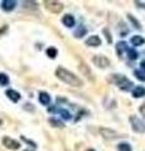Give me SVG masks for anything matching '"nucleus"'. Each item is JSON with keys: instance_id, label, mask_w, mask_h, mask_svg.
Segmentation results:
<instances>
[{"instance_id": "34", "label": "nucleus", "mask_w": 145, "mask_h": 151, "mask_svg": "<svg viewBox=\"0 0 145 151\" xmlns=\"http://www.w3.org/2000/svg\"><path fill=\"white\" fill-rule=\"evenodd\" d=\"M1 125H3V120H1V119H0V126H1Z\"/></svg>"}, {"instance_id": "21", "label": "nucleus", "mask_w": 145, "mask_h": 151, "mask_svg": "<svg viewBox=\"0 0 145 151\" xmlns=\"http://www.w3.org/2000/svg\"><path fill=\"white\" fill-rule=\"evenodd\" d=\"M79 68H81V70H82V72L87 76V77H90L91 79H93V77H92V73H91L90 68H88V65H86V64L81 63V65H79Z\"/></svg>"}, {"instance_id": "1", "label": "nucleus", "mask_w": 145, "mask_h": 151, "mask_svg": "<svg viewBox=\"0 0 145 151\" xmlns=\"http://www.w3.org/2000/svg\"><path fill=\"white\" fill-rule=\"evenodd\" d=\"M56 76H57V77H58L62 82L67 83L68 86L78 87V88L83 86V81L78 77V76H76L74 73L69 72V70L64 69V68H62V67H58L57 69H56Z\"/></svg>"}, {"instance_id": "2", "label": "nucleus", "mask_w": 145, "mask_h": 151, "mask_svg": "<svg viewBox=\"0 0 145 151\" xmlns=\"http://www.w3.org/2000/svg\"><path fill=\"white\" fill-rule=\"evenodd\" d=\"M110 81L112 83H115L116 86H119V88H121L123 91H129V89H131L134 86V83L123 74H112Z\"/></svg>"}, {"instance_id": "35", "label": "nucleus", "mask_w": 145, "mask_h": 151, "mask_svg": "<svg viewBox=\"0 0 145 151\" xmlns=\"http://www.w3.org/2000/svg\"><path fill=\"white\" fill-rule=\"evenodd\" d=\"M24 151H30V150H24Z\"/></svg>"}, {"instance_id": "32", "label": "nucleus", "mask_w": 145, "mask_h": 151, "mask_svg": "<svg viewBox=\"0 0 145 151\" xmlns=\"http://www.w3.org/2000/svg\"><path fill=\"white\" fill-rule=\"evenodd\" d=\"M135 4H136V5H138L139 8H144V9H145V3H140V1H136Z\"/></svg>"}, {"instance_id": "11", "label": "nucleus", "mask_w": 145, "mask_h": 151, "mask_svg": "<svg viewBox=\"0 0 145 151\" xmlns=\"http://www.w3.org/2000/svg\"><path fill=\"white\" fill-rule=\"evenodd\" d=\"M5 94L8 96L9 100L13 101V102H18V101H20V98H22L20 93L17 92V91H14V89H8V91L5 92Z\"/></svg>"}, {"instance_id": "33", "label": "nucleus", "mask_w": 145, "mask_h": 151, "mask_svg": "<svg viewBox=\"0 0 145 151\" xmlns=\"http://www.w3.org/2000/svg\"><path fill=\"white\" fill-rule=\"evenodd\" d=\"M86 151H96V150H93V149H88V150H86Z\"/></svg>"}, {"instance_id": "17", "label": "nucleus", "mask_w": 145, "mask_h": 151, "mask_svg": "<svg viewBox=\"0 0 145 151\" xmlns=\"http://www.w3.org/2000/svg\"><path fill=\"white\" fill-rule=\"evenodd\" d=\"M48 122L50 124V126L52 127H59V129H62V127L64 126L62 121H59L58 119H56V117H49L48 119Z\"/></svg>"}, {"instance_id": "5", "label": "nucleus", "mask_w": 145, "mask_h": 151, "mask_svg": "<svg viewBox=\"0 0 145 151\" xmlns=\"http://www.w3.org/2000/svg\"><path fill=\"white\" fill-rule=\"evenodd\" d=\"M92 62H93V64H95V65H97L99 68H107L110 65V59L106 58L105 55H100V54L93 55Z\"/></svg>"}, {"instance_id": "15", "label": "nucleus", "mask_w": 145, "mask_h": 151, "mask_svg": "<svg viewBox=\"0 0 145 151\" xmlns=\"http://www.w3.org/2000/svg\"><path fill=\"white\" fill-rule=\"evenodd\" d=\"M130 42H131V44L134 47H139V45H143L145 43V39L141 35H134V37H131V40Z\"/></svg>"}, {"instance_id": "20", "label": "nucleus", "mask_w": 145, "mask_h": 151, "mask_svg": "<svg viewBox=\"0 0 145 151\" xmlns=\"http://www.w3.org/2000/svg\"><path fill=\"white\" fill-rule=\"evenodd\" d=\"M45 53H47V55H48L50 59H54L56 57H57L58 52H57V49H56V48H53V47H50V48H48V49L45 50Z\"/></svg>"}, {"instance_id": "7", "label": "nucleus", "mask_w": 145, "mask_h": 151, "mask_svg": "<svg viewBox=\"0 0 145 151\" xmlns=\"http://www.w3.org/2000/svg\"><path fill=\"white\" fill-rule=\"evenodd\" d=\"M1 142L9 150H18L20 147V144L18 142V141H15L12 137H8V136H4V137L1 139Z\"/></svg>"}, {"instance_id": "4", "label": "nucleus", "mask_w": 145, "mask_h": 151, "mask_svg": "<svg viewBox=\"0 0 145 151\" xmlns=\"http://www.w3.org/2000/svg\"><path fill=\"white\" fill-rule=\"evenodd\" d=\"M130 124H131V127L135 132H139V134H143L145 132V125L144 122L136 116H130Z\"/></svg>"}, {"instance_id": "30", "label": "nucleus", "mask_w": 145, "mask_h": 151, "mask_svg": "<svg viewBox=\"0 0 145 151\" xmlns=\"http://www.w3.org/2000/svg\"><path fill=\"white\" fill-rule=\"evenodd\" d=\"M139 111H140V113H141V115H143V117L145 119V103H144V105H141V106H140Z\"/></svg>"}, {"instance_id": "24", "label": "nucleus", "mask_w": 145, "mask_h": 151, "mask_svg": "<svg viewBox=\"0 0 145 151\" xmlns=\"http://www.w3.org/2000/svg\"><path fill=\"white\" fill-rule=\"evenodd\" d=\"M118 150L119 151H131V145H129L126 142H121L118 145Z\"/></svg>"}, {"instance_id": "13", "label": "nucleus", "mask_w": 145, "mask_h": 151, "mask_svg": "<svg viewBox=\"0 0 145 151\" xmlns=\"http://www.w3.org/2000/svg\"><path fill=\"white\" fill-rule=\"evenodd\" d=\"M129 49V47H128V44L125 43V42H119L118 44H116V53H118V55L120 57H123V53L125 50H128Z\"/></svg>"}, {"instance_id": "29", "label": "nucleus", "mask_w": 145, "mask_h": 151, "mask_svg": "<svg viewBox=\"0 0 145 151\" xmlns=\"http://www.w3.org/2000/svg\"><path fill=\"white\" fill-rule=\"evenodd\" d=\"M24 110H29V111H34V107L32 103H25L24 105Z\"/></svg>"}, {"instance_id": "10", "label": "nucleus", "mask_w": 145, "mask_h": 151, "mask_svg": "<svg viewBox=\"0 0 145 151\" xmlns=\"http://www.w3.org/2000/svg\"><path fill=\"white\" fill-rule=\"evenodd\" d=\"M62 23H63L64 27L72 28V27H74V24H76V20H74L73 15H71V14H66V15L62 18Z\"/></svg>"}, {"instance_id": "28", "label": "nucleus", "mask_w": 145, "mask_h": 151, "mask_svg": "<svg viewBox=\"0 0 145 151\" xmlns=\"http://www.w3.org/2000/svg\"><path fill=\"white\" fill-rule=\"evenodd\" d=\"M104 34H105V37H106V40H107V43H112V37H111V34H110V32H109V29L107 28H105L104 29Z\"/></svg>"}, {"instance_id": "27", "label": "nucleus", "mask_w": 145, "mask_h": 151, "mask_svg": "<svg viewBox=\"0 0 145 151\" xmlns=\"http://www.w3.org/2000/svg\"><path fill=\"white\" fill-rule=\"evenodd\" d=\"M20 139H22L23 141H24V142H25V144H28V145H30V146H32V147H33V149H37V144L34 142V141H32V140H29V139H27V137H25V136H20Z\"/></svg>"}, {"instance_id": "9", "label": "nucleus", "mask_w": 145, "mask_h": 151, "mask_svg": "<svg viewBox=\"0 0 145 151\" xmlns=\"http://www.w3.org/2000/svg\"><path fill=\"white\" fill-rule=\"evenodd\" d=\"M15 6H17V1H14V0H4L1 3V9L6 13L14 10Z\"/></svg>"}, {"instance_id": "22", "label": "nucleus", "mask_w": 145, "mask_h": 151, "mask_svg": "<svg viewBox=\"0 0 145 151\" xmlns=\"http://www.w3.org/2000/svg\"><path fill=\"white\" fill-rule=\"evenodd\" d=\"M126 53H128V57H129V59H131V60H135L138 58V52L135 50V49H131V48H129L128 50H126Z\"/></svg>"}, {"instance_id": "23", "label": "nucleus", "mask_w": 145, "mask_h": 151, "mask_svg": "<svg viewBox=\"0 0 145 151\" xmlns=\"http://www.w3.org/2000/svg\"><path fill=\"white\" fill-rule=\"evenodd\" d=\"M134 76L136 77L139 81H141V82H145V72H143V70H140V69H136V70H134Z\"/></svg>"}, {"instance_id": "6", "label": "nucleus", "mask_w": 145, "mask_h": 151, "mask_svg": "<svg viewBox=\"0 0 145 151\" xmlns=\"http://www.w3.org/2000/svg\"><path fill=\"white\" fill-rule=\"evenodd\" d=\"M100 134H101L102 137L106 139V140H114V139L120 137V135L115 130L107 129V127H101V129H100Z\"/></svg>"}, {"instance_id": "12", "label": "nucleus", "mask_w": 145, "mask_h": 151, "mask_svg": "<svg viewBox=\"0 0 145 151\" xmlns=\"http://www.w3.org/2000/svg\"><path fill=\"white\" fill-rule=\"evenodd\" d=\"M145 96V87L143 86H136L133 89V97L134 98H141Z\"/></svg>"}, {"instance_id": "19", "label": "nucleus", "mask_w": 145, "mask_h": 151, "mask_svg": "<svg viewBox=\"0 0 145 151\" xmlns=\"http://www.w3.org/2000/svg\"><path fill=\"white\" fill-rule=\"evenodd\" d=\"M58 113H59L61 116H62V119H63V120H71V119H72L71 113H69L67 110H64V108H59V110H58Z\"/></svg>"}, {"instance_id": "26", "label": "nucleus", "mask_w": 145, "mask_h": 151, "mask_svg": "<svg viewBox=\"0 0 145 151\" xmlns=\"http://www.w3.org/2000/svg\"><path fill=\"white\" fill-rule=\"evenodd\" d=\"M0 84L1 86H8L9 84V77L5 73H0Z\"/></svg>"}, {"instance_id": "25", "label": "nucleus", "mask_w": 145, "mask_h": 151, "mask_svg": "<svg viewBox=\"0 0 145 151\" xmlns=\"http://www.w3.org/2000/svg\"><path fill=\"white\" fill-rule=\"evenodd\" d=\"M23 4H24L23 5L24 9H38V5H37L35 1H24Z\"/></svg>"}, {"instance_id": "18", "label": "nucleus", "mask_w": 145, "mask_h": 151, "mask_svg": "<svg viewBox=\"0 0 145 151\" xmlns=\"http://www.w3.org/2000/svg\"><path fill=\"white\" fill-rule=\"evenodd\" d=\"M128 19H129V22L134 25V28H136V29H141V25H140V23L134 18V15H131V14H128Z\"/></svg>"}, {"instance_id": "8", "label": "nucleus", "mask_w": 145, "mask_h": 151, "mask_svg": "<svg viewBox=\"0 0 145 151\" xmlns=\"http://www.w3.org/2000/svg\"><path fill=\"white\" fill-rule=\"evenodd\" d=\"M85 44L87 47H100L101 45V39H100L99 35H91L86 39Z\"/></svg>"}, {"instance_id": "16", "label": "nucleus", "mask_w": 145, "mask_h": 151, "mask_svg": "<svg viewBox=\"0 0 145 151\" xmlns=\"http://www.w3.org/2000/svg\"><path fill=\"white\" fill-rule=\"evenodd\" d=\"M86 33H87V29L85 25H78L76 32L73 33V35H74V38H82L83 35H86Z\"/></svg>"}, {"instance_id": "31", "label": "nucleus", "mask_w": 145, "mask_h": 151, "mask_svg": "<svg viewBox=\"0 0 145 151\" xmlns=\"http://www.w3.org/2000/svg\"><path fill=\"white\" fill-rule=\"evenodd\" d=\"M140 68H141L143 72H145V59L141 60V63H140Z\"/></svg>"}, {"instance_id": "3", "label": "nucleus", "mask_w": 145, "mask_h": 151, "mask_svg": "<svg viewBox=\"0 0 145 151\" xmlns=\"http://www.w3.org/2000/svg\"><path fill=\"white\" fill-rule=\"evenodd\" d=\"M45 9L53 14H59L63 10V4L61 1H53V0H48V1H44Z\"/></svg>"}, {"instance_id": "14", "label": "nucleus", "mask_w": 145, "mask_h": 151, "mask_svg": "<svg viewBox=\"0 0 145 151\" xmlns=\"http://www.w3.org/2000/svg\"><path fill=\"white\" fill-rule=\"evenodd\" d=\"M38 98H39V102L42 103V105H44V106H48L50 103V96L47 92H40Z\"/></svg>"}]
</instances>
